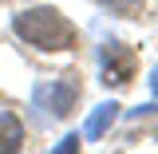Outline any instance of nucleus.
Here are the masks:
<instances>
[{"mask_svg": "<svg viewBox=\"0 0 158 154\" xmlns=\"http://www.w3.org/2000/svg\"><path fill=\"white\" fill-rule=\"evenodd\" d=\"M24 146V123L12 111H0V154H16Z\"/></svg>", "mask_w": 158, "mask_h": 154, "instance_id": "5", "label": "nucleus"}, {"mask_svg": "<svg viewBox=\"0 0 158 154\" xmlns=\"http://www.w3.org/2000/svg\"><path fill=\"white\" fill-rule=\"evenodd\" d=\"M99 59H103V83L107 87H127L138 71V59L135 52L127 48V44H118V40H107L103 48H99Z\"/></svg>", "mask_w": 158, "mask_h": 154, "instance_id": "3", "label": "nucleus"}, {"mask_svg": "<svg viewBox=\"0 0 158 154\" xmlns=\"http://www.w3.org/2000/svg\"><path fill=\"white\" fill-rule=\"evenodd\" d=\"M118 111H123V107H118L115 99H111V103H99L95 111H91V119H87V127H83V138H91V142L103 138L107 131H111V123L118 119Z\"/></svg>", "mask_w": 158, "mask_h": 154, "instance_id": "4", "label": "nucleus"}, {"mask_svg": "<svg viewBox=\"0 0 158 154\" xmlns=\"http://www.w3.org/2000/svg\"><path fill=\"white\" fill-rule=\"evenodd\" d=\"M79 71H63L59 79H48V83H40L36 87V103L44 107V111H52L56 119H67L71 111H75V103H79V95H83V83H79Z\"/></svg>", "mask_w": 158, "mask_h": 154, "instance_id": "2", "label": "nucleus"}, {"mask_svg": "<svg viewBox=\"0 0 158 154\" xmlns=\"http://www.w3.org/2000/svg\"><path fill=\"white\" fill-rule=\"evenodd\" d=\"M99 4H103V8H111V12H118V16H135L146 0H99Z\"/></svg>", "mask_w": 158, "mask_h": 154, "instance_id": "6", "label": "nucleus"}, {"mask_svg": "<svg viewBox=\"0 0 158 154\" xmlns=\"http://www.w3.org/2000/svg\"><path fill=\"white\" fill-rule=\"evenodd\" d=\"M12 32H16L28 48H36V52H71L79 44L75 24L63 16L59 8H52V4L16 12V16H12Z\"/></svg>", "mask_w": 158, "mask_h": 154, "instance_id": "1", "label": "nucleus"}, {"mask_svg": "<svg viewBox=\"0 0 158 154\" xmlns=\"http://www.w3.org/2000/svg\"><path fill=\"white\" fill-rule=\"evenodd\" d=\"M71 150H79V135H67V138L56 146V154H71Z\"/></svg>", "mask_w": 158, "mask_h": 154, "instance_id": "7", "label": "nucleus"}, {"mask_svg": "<svg viewBox=\"0 0 158 154\" xmlns=\"http://www.w3.org/2000/svg\"><path fill=\"white\" fill-rule=\"evenodd\" d=\"M150 91H154V95H158V67H154V71H150Z\"/></svg>", "mask_w": 158, "mask_h": 154, "instance_id": "8", "label": "nucleus"}]
</instances>
